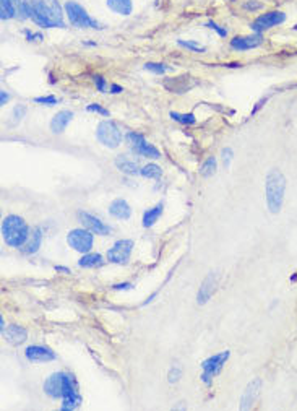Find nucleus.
<instances>
[{
	"instance_id": "1",
	"label": "nucleus",
	"mask_w": 297,
	"mask_h": 411,
	"mask_svg": "<svg viewBox=\"0 0 297 411\" xmlns=\"http://www.w3.org/2000/svg\"><path fill=\"white\" fill-rule=\"evenodd\" d=\"M29 18L42 28H65L59 0H24Z\"/></svg>"
},
{
	"instance_id": "2",
	"label": "nucleus",
	"mask_w": 297,
	"mask_h": 411,
	"mask_svg": "<svg viewBox=\"0 0 297 411\" xmlns=\"http://www.w3.org/2000/svg\"><path fill=\"white\" fill-rule=\"evenodd\" d=\"M284 192H286V177L280 169H270L265 181V197L267 205L271 213H280L284 202Z\"/></svg>"
},
{
	"instance_id": "3",
	"label": "nucleus",
	"mask_w": 297,
	"mask_h": 411,
	"mask_svg": "<svg viewBox=\"0 0 297 411\" xmlns=\"http://www.w3.org/2000/svg\"><path fill=\"white\" fill-rule=\"evenodd\" d=\"M29 228L26 221L18 214H8L2 221V237L10 247L21 249L26 239L29 237Z\"/></svg>"
},
{
	"instance_id": "4",
	"label": "nucleus",
	"mask_w": 297,
	"mask_h": 411,
	"mask_svg": "<svg viewBox=\"0 0 297 411\" xmlns=\"http://www.w3.org/2000/svg\"><path fill=\"white\" fill-rule=\"evenodd\" d=\"M64 10L67 13V18H69V23L75 28H95V29H101L102 26L99 24L95 18H91L88 15L82 5L75 0H69L64 5Z\"/></svg>"
},
{
	"instance_id": "5",
	"label": "nucleus",
	"mask_w": 297,
	"mask_h": 411,
	"mask_svg": "<svg viewBox=\"0 0 297 411\" xmlns=\"http://www.w3.org/2000/svg\"><path fill=\"white\" fill-rule=\"evenodd\" d=\"M96 138L99 140V143H102L106 148L114 150L122 143V132L120 128L117 127L115 122L102 120L99 122V125L96 128Z\"/></svg>"
},
{
	"instance_id": "6",
	"label": "nucleus",
	"mask_w": 297,
	"mask_h": 411,
	"mask_svg": "<svg viewBox=\"0 0 297 411\" xmlns=\"http://www.w3.org/2000/svg\"><path fill=\"white\" fill-rule=\"evenodd\" d=\"M82 405V395L78 392V384L72 374L64 372V395H62V410L72 411Z\"/></svg>"
},
{
	"instance_id": "7",
	"label": "nucleus",
	"mask_w": 297,
	"mask_h": 411,
	"mask_svg": "<svg viewBox=\"0 0 297 411\" xmlns=\"http://www.w3.org/2000/svg\"><path fill=\"white\" fill-rule=\"evenodd\" d=\"M229 356H231V353L227 351H221L218 354H213L211 358H208L205 359L201 363V380L205 382L206 385L211 384V380L214 376H218V374L221 372L222 369V366L226 364V361L229 359Z\"/></svg>"
},
{
	"instance_id": "8",
	"label": "nucleus",
	"mask_w": 297,
	"mask_h": 411,
	"mask_svg": "<svg viewBox=\"0 0 297 411\" xmlns=\"http://www.w3.org/2000/svg\"><path fill=\"white\" fill-rule=\"evenodd\" d=\"M67 242H69L70 247L73 250H77V252L88 254L93 249L95 237H93V232L90 229L77 228V229H72L69 234H67Z\"/></svg>"
},
{
	"instance_id": "9",
	"label": "nucleus",
	"mask_w": 297,
	"mask_h": 411,
	"mask_svg": "<svg viewBox=\"0 0 297 411\" xmlns=\"http://www.w3.org/2000/svg\"><path fill=\"white\" fill-rule=\"evenodd\" d=\"M284 21H286V13H283L280 10L267 11V13L260 15L257 20L252 23V31L262 34L263 31H267V29L280 26Z\"/></svg>"
},
{
	"instance_id": "10",
	"label": "nucleus",
	"mask_w": 297,
	"mask_h": 411,
	"mask_svg": "<svg viewBox=\"0 0 297 411\" xmlns=\"http://www.w3.org/2000/svg\"><path fill=\"white\" fill-rule=\"evenodd\" d=\"M133 250V241L130 239H120L117 241L112 247L107 250V260L110 263H119V265H123L127 263L130 255H132Z\"/></svg>"
},
{
	"instance_id": "11",
	"label": "nucleus",
	"mask_w": 297,
	"mask_h": 411,
	"mask_svg": "<svg viewBox=\"0 0 297 411\" xmlns=\"http://www.w3.org/2000/svg\"><path fill=\"white\" fill-rule=\"evenodd\" d=\"M78 219H80V223L83 224V228L90 229L93 234L107 236L110 232V226H107L104 221H101V219L96 218L95 214H91L88 211H78Z\"/></svg>"
},
{
	"instance_id": "12",
	"label": "nucleus",
	"mask_w": 297,
	"mask_h": 411,
	"mask_svg": "<svg viewBox=\"0 0 297 411\" xmlns=\"http://www.w3.org/2000/svg\"><path fill=\"white\" fill-rule=\"evenodd\" d=\"M218 281H219V275L216 272H209L208 277L203 280V283L200 286V290H198V294H197V303L203 306L206 304L209 298L213 296L216 288H218Z\"/></svg>"
},
{
	"instance_id": "13",
	"label": "nucleus",
	"mask_w": 297,
	"mask_h": 411,
	"mask_svg": "<svg viewBox=\"0 0 297 411\" xmlns=\"http://www.w3.org/2000/svg\"><path fill=\"white\" fill-rule=\"evenodd\" d=\"M44 394L51 397L52 400H57L64 395V372H54L51 374L44 382Z\"/></svg>"
},
{
	"instance_id": "14",
	"label": "nucleus",
	"mask_w": 297,
	"mask_h": 411,
	"mask_svg": "<svg viewBox=\"0 0 297 411\" xmlns=\"http://www.w3.org/2000/svg\"><path fill=\"white\" fill-rule=\"evenodd\" d=\"M24 356L26 359L31 361V363H47V361H54L57 356L49 349L47 346H41V345H31L24 349Z\"/></svg>"
},
{
	"instance_id": "15",
	"label": "nucleus",
	"mask_w": 297,
	"mask_h": 411,
	"mask_svg": "<svg viewBox=\"0 0 297 411\" xmlns=\"http://www.w3.org/2000/svg\"><path fill=\"white\" fill-rule=\"evenodd\" d=\"M260 390H262V379L257 377V379H253L252 382L247 385V389L244 390L242 398H240V410H250L257 402Z\"/></svg>"
},
{
	"instance_id": "16",
	"label": "nucleus",
	"mask_w": 297,
	"mask_h": 411,
	"mask_svg": "<svg viewBox=\"0 0 297 411\" xmlns=\"http://www.w3.org/2000/svg\"><path fill=\"white\" fill-rule=\"evenodd\" d=\"M262 34L255 33L250 36H236V38L231 39V47L236 49V51H249V49H255L262 44Z\"/></svg>"
},
{
	"instance_id": "17",
	"label": "nucleus",
	"mask_w": 297,
	"mask_h": 411,
	"mask_svg": "<svg viewBox=\"0 0 297 411\" xmlns=\"http://www.w3.org/2000/svg\"><path fill=\"white\" fill-rule=\"evenodd\" d=\"M42 236L44 234H42V229L39 226H36V228L31 229L29 237L26 239V242H24V245L21 247V252L26 255H33L38 252L41 247V242H42Z\"/></svg>"
},
{
	"instance_id": "18",
	"label": "nucleus",
	"mask_w": 297,
	"mask_h": 411,
	"mask_svg": "<svg viewBox=\"0 0 297 411\" xmlns=\"http://www.w3.org/2000/svg\"><path fill=\"white\" fill-rule=\"evenodd\" d=\"M3 336H5V340L10 343V345L18 346V345H23V343L26 341L28 332L23 327H20V325H10V327H7V330L3 332Z\"/></svg>"
},
{
	"instance_id": "19",
	"label": "nucleus",
	"mask_w": 297,
	"mask_h": 411,
	"mask_svg": "<svg viewBox=\"0 0 297 411\" xmlns=\"http://www.w3.org/2000/svg\"><path fill=\"white\" fill-rule=\"evenodd\" d=\"M72 119H73L72 111H67V109H64V111H59L51 120V132L52 133H62L67 128V125L70 124Z\"/></svg>"
},
{
	"instance_id": "20",
	"label": "nucleus",
	"mask_w": 297,
	"mask_h": 411,
	"mask_svg": "<svg viewBox=\"0 0 297 411\" xmlns=\"http://www.w3.org/2000/svg\"><path fill=\"white\" fill-rule=\"evenodd\" d=\"M109 213L110 216H114L117 219H128L130 214H132V208L123 199H115L112 204L109 205Z\"/></svg>"
},
{
	"instance_id": "21",
	"label": "nucleus",
	"mask_w": 297,
	"mask_h": 411,
	"mask_svg": "<svg viewBox=\"0 0 297 411\" xmlns=\"http://www.w3.org/2000/svg\"><path fill=\"white\" fill-rule=\"evenodd\" d=\"M194 82H190L189 77H177V78H169L164 82V87L172 93H185L194 87Z\"/></svg>"
},
{
	"instance_id": "22",
	"label": "nucleus",
	"mask_w": 297,
	"mask_h": 411,
	"mask_svg": "<svg viewBox=\"0 0 297 411\" xmlns=\"http://www.w3.org/2000/svg\"><path fill=\"white\" fill-rule=\"evenodd\" d=\"M115 168L120 171V173L127 174V176H137L140 174V169H138V164L132 161V159H128L127 156H117L115 158Z\"/></svg>"
},
{
	"instance_id": "23",
	"label": "nucleus",
	"mask_w": 297,
	"mask_h": 411,
	"mask_svg": "<svg viewBox=\"0 0 297 411\" xmlns=\"http://www.w3.org/2000/svg\"><path fill=\"white\" fill-rule=\"evenodd\" d=\"M109 10H112L114 13L122 15V16H128L133 10V3L132 0H106Z\"/></svg>"
},
{
	"instance_id": "24",
	"label": "nucleus",
	"mask_w": 297,
	"mask_h": 411,
	"mask_svg": "<svg viewBox=\"0 0 297 411\" xmlns=\"http://www.w3.org/2000/svg\"><path fill=\"white\" fill-rule=\"evenodd\" d=\"M132 151L135 153V155L141 156V158H150V159L161 158L159 150L156 148V146H153L151 143H148V142H143L140 146H137V148H133Z\"/></svg>"
},
{
	"instance_id": "25",
	"label": "nucleus",
	"mask_w": 297,
	"mask_h": 411,
	"mask_svg": "<svg viewBox=\"0 0 297 411\" xmlns=\"http://www.w3.org/2000/svg\"><path fill=\"white\" fill-rule=\"evenodd\" d=\"M104 263L102 260V255L101 254H83L82 259L78 260V265L82 268H96V267H101Z\"/></svg>"
},
{
	"instance_id": "26",
	"label": "nucleus",
	"mask_w": 297,
	"mask_h": 411,
	"mask_svg": "<svg viewBox=\"0 0 297 411\" xmlns=\"http://www.w3.org/2000/svg\"><path fill=\"white\" fill-rule=\"evenodd\" d=\"M163 210H164L163 204H158L156 206H153L148 211H145V214H143V226L145 228H151V226L159 219L161 214H163Z\"/></svg>"
},
{
	"instance_id": "27",
	"label": "nucleus",
	"mask_w": 297,
	"mask_h": 411,
	"mask_svg": "<svg viewBox=\"0 0 297 411\" xmlns=\"http://www.w3.org/2000/svg\"><path fill=\"white\" fill-rule=\"evenodd\" d=\"M16 16V5L13 0H0V18L2 21Z\"/></svg>"
},
{
	"instance_id": "28",
	"label": "nucleus",
	"mask_w": 297,
	"mask_h": 411,
	"mask_svg": "<svg viewBox=\"0 0 297 411\" xmlns=\"http://www.w3.org/2000/svg\"><path fill=\"white\" fill-rule=\"evenodd\" d=\"M140 174L146 177V179H159L161 174H163V171L158 166V164L154 163H148L146 166H143L140 169Z\"/></svg>"
},
{
	"instance_id": "29",
	"label": "nucleus",
	"mask_w": 297,
	"mask_h": 411,
	"mask_svg": "<svg viewBox=\"0 0 297 411\" xmlns=\"http://www.w3.org/2000/svg\"><path fill=\"white\" fill-rule=\"evenodd\" d=\"M169 115H171L172 120H176V122H179V124H182V125H194L195 122H197L195 115L192 114V112H189V114H181V112H174V111H172Z\"/></svg>"
},
{
	"instance_id": "30",
	"label": "nucleus",
	"mask_w": 297,
	"mask_h": 411,
	"mask_svg": "<svg viewBox=\"0 0 297 411\" xmlns=\"http://www.w3.org/2000/svg\"><path fill=\"white\" fill-rule=\"evenodd\" d=\"M216 158L214 156H209L205 163L201 164V168H200V174L203 177H211L214 173H216Z\"/></svg>"
},
{
	"instance_id": "31",
	"label": "nucleus",
	"mask_w": 297,
	"mask_h": 411,
	"mask_svg": "<svg viewBox=\"0 0 297 411\" xmlns=\"http://www.w3.org/2000/svg\"><path fill=\"white\" fill-rule=\"evenodd\" d=\"M125 140H127V143H128V146L132 150L137 148V146H140L143 142H146V138L141 133H138V132H128L125 135Z\"/></svg>"
},
{
	"instance_id": "32",
	"label": "nucleus",
	"mask_w": 297,
	"mask_h": 411,
	"mask_svg": "<svg viewBox=\"0 0 297 411\" xmlns=\"http://www.w3.org/2000/svg\"><path fill=\"white\" fill-rule=\"evenodd\" d=\"M145 69L156 73V75H164L166 72L171 70V67H168L166 64H159V62H148V64H145Z\"/></svg>"
},
{
	"instance_id": "33",
	"label": "nucleus",
	"mask_w": 297,
	"mask_h": 411,
	"mask_svg": "<svg viewBox=\"0 0 297 411\" xmlns=\"http://www.w3.org/2000/svg\"><path fill=\"white\" fill-rule=\"evenodd\" d=\"M177 44L181 46V47L189 49V51H192V52H205V51H206V47L200 46V44H198V42H195V41H184V39H179Z\"/></svg>"
},
{
	"instance_id": "34",
	"label": "nucleus",
	"mask_w": 297,
	"mask_h": 411,
	"mask_svg": "<svg viewBox=\"0 0 297 411\" xmlns=\"http://www.w3.org/2000/svg\"><path fill=\"white\" fill-rule=\"evenodd\" d=\"M182 377V369H181V366L179 364H174L169 369V374H168V380H169V384H177L179 380H181Z\"/></svg>"
},
{
	"instance_id": "35",
	"label": "nucleus",
	"mask_w": 297,
	"mask_h": 411,
	"mask_svg": "<svg viewBox=\"0 0 297 411\" xmlns=\"http://www.w3.org/2000/svg\"><path fill=\"white\" fill-rule=\"evenodd\" d=\"M34 103L38 104H46V106H55V104L59 103V100L52 95H47V96H38L34 98Z\"/></svg>"
},
{
	"instance_id": "36",
	"label": "nucleus",
	"mask_w": 297,
	"mask_h": 411,
	"mask_svg": "<svg viewBox=\"0 0 297 411\" xmlns=\"http://www.w3.org/2000/svg\"><path fill=\"white\" fill-rule=\"evenodd\" d=\"M24 114H26V106H24V104H18V106H15L13 115H11V117H13V124H18V122L24 117Z\"/></svg>"
},
{
	"instance_id": "37",
	"label": "nucleus",
	"mask_w": 297,
	"mask_h": 411,
	"mask_svg": "<svg viewBox=\"0 0 297 411\" xmlns=\"http://www.w3.org/2000/svg\"><path fill=\"white\" fill-rule=\"evenodd\" d=\"M86 111H90V112H96V114H101L104 115V117H109V111L106 107H102L101 104H96V103H93V104H88L86 106Z\"/></svg>"
},
{
	"instance_id": "38",
	"label": "nucleus",
	"mask_w": 297,
	"mask_h": 411,
	"mask_svg": "<svg viewBox=\"0 0 297 411\" xmlns=\"http://www.w3.org/2000/svg\"><path fill=\"white\" fill-rule=\"evenodd\" d=\"M93 82H95L98 91H101V93H106V90H107V82H106V78L101 77V75H95V77H93Z\"/></svg>"
},
{
	"instance_id": "39",
	"label": "nucleus",
	"mask_w": 297,
	"mask_h": 411,
	"mask_svg": "<svg viewBox=\"0 0 297 411\" xmlns=\"http://www.w3.org/2000/svg\"><path fill=\"white\" fill-rule=\"evenodd\" d=\"M206 28H209V29H214V31L218 33V34L221 36V38H226V36H227V31H226V29H224V28H221L219 24H218V23H214V21H208V23H206Z\"/></svg>"
},
{
	"instance_id": "40",
	"label": "nucleus",
	"mask_w": 297,
	"mask_h": 411,
	"mask_svg": "<svg viewBox=\"0 0 297 411\" xmlns=\"http://www.w3.org/2000/svg\"><path fill=\"white\" fill-rule=\"evenodd\" d=\"M221 155H222V163H224V166L229 168V166H231V161H232V150L231 148H224Z\"/></svg>"
},
{
	"instance_id": "41",
	"label": "nucleus",
	"mask_w": 297,
	"mask_h": 411,
	"mask_svg": "<svg viewBox=\"0 0 297 411\" xmlns=\"http://www.w3.org/2000/svg\"><path fill=\"white\" fill-rule=\"evenodd\" d=\"M24 34H26V39L28 41H41L42 39V34L41 33H31L29 29H26V31H24Z\"/></svg>"
},
{
	"instance_id": "42",
	"label": "nucleus",
	"mask_w": 297,
	"mask_h": 411,
	"mask_svg": "<svg viewBox=\"0 0 297 411\" xmlns=\"http://www.w3.org/2000/svg\"><path fill=\"white\" fill-rule=\"evenodd\" d=\"M244 8L245 10H258V8H262V3L255 2V0H249V2L244 5Z\"/></svg>"
},
{
	"instance_id": "43",
	"label": "nucleus",
	"mask_w": 297,
	"mask_h": 411,
	"mask_svg": "<svg viewBox=\"0 0 297 411\" xmlns=\"http://www.w3.org/2000/svg\"><path fill=\"white\" fill-rule=\"evenodd\" d=\"M133 288V285L132 283H117V285H114L112 286V290H115V291H120V290H132Z\"/></svg>"
},
{
	"instance_id": "44",
	"label": "nucleus",
	"mask_w": 297,
	"mask_h": 411,
	"mask_svg": "<svg viewBox=\"0 0 297 411\" xmlns=\"http://www.w3.org/2000/svg\"><path fill=\"white\" fill-rule=\"evenodd\" d=\"M8 100H10V95L5 93V91H0V104H2V106H5V104L8 103Z\"/></svg>"
},
{
	"instance_id": "45",
	"label": "nucleus",
	"mask_w": 297,
	"mask_h": 411,
	"mask_svg": "<svg viewBox=\"0 0 297 411\" xmlns=\"http://www.w3.org/2000/svg\"><path fill=\"white\" fill-rule=\"evenodd\" d=\"M122 91H123V88L119 87V85H110V93L112 95H119V93H122Z\"/></svg>"
},
{
	"instance_id": "46",
	"label": "nucleus",
	"mask_w": 297,
	"mask_h": 411,
	"mask_svg": "<svg viewBox=\"0 0 297 411\" xmlns=\"http://www.w3.org/2000/svg\"><path fill=\"white\" fill-rule=\"evenodd\" d=\"M54 270H55V272H60V273H70L69 268H67V267H62V265H55Z\"/></svg>"
},
{
	"instance_id": "47",
	"label": "nucleus",
	"mask_w": 297,
	"mask_h": 411,
	"mask_svg": "<svg viewBox=\"0 0 297 411\" xmlns=\"http://www.w3.org/2000/svg\"><path fill=\"white\" fill-rule=\"evenodd\" d=\"M5 330H7V327H5V320H3V317H0V332H2V335Z\"/></svg>"
},
{
	"instance_id": "48",
	"label": "nucleus",
	"mask_w": 297,
	"mask_h": 411,
	"mask_svg": "<svg viewBox=\"0 0 297 411\" xmlns=\"http://www.w3.org/2000/svg\"><path fill=\"white\" fill-rule=\"evenodd\" d=\"M294 29H296V31H297V24H296V26H294Z\"/></svg>"
}]
</instances>
